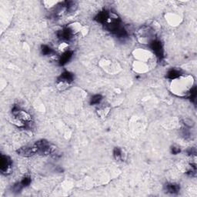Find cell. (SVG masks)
Returning a JSON list of instances; mask_svg holds the SVG:
<instances>
[{
	"instance_id": "cell-1",
	"label": "cell",
	"mask_w": 197,
	"mask_h": 197,
	"mask_svg": "<svg viewBox=\"0 0 197 197\" xmlns=\"http://www.w3.org/2000/svg\"><path fill=\"white\" fill-rule=\"evenodd\" d=\"M35 146L37 149V153H39L42 155H50V154L54 153L55 152V148L45 139L37 141Z\"/></svg>"
},
{
	"instance_id": "cell-2",
	"label": "cell",
	"mask_w": 197,
	"mask_h": 197,
	"mask_svg": "<svg viewBox=\"0 0 197 197\" xmlns=\"http://www.w3.org/2000/svg\"><path fill=\"white\" fill-rule=\"evenodd\" d=\"M12 160L9 156H2L0 159V169L4 174L10 173L12 169Z\"/></svg>"
},
{
	"instance_id": "cell-3",
	"label": "cell",
	"mask_w": 197,
	"mask_h": 197,
	"mask_svg": "<svg viewBox=\"0 0 197 197\" xmlns=\"http://www.w3.org/2000/svg\"><path fill=\"white\" fill-rule=\"evenodd\" d=\"M150 46L152 49V50L154 52L156 56L160 60L162 59V58L164 57V51L163 47H162V43H161V42H159V40H153L150 42Z\"/></svg>"
},
{
	"instance_id": "cell-4",
	"label": "cell",
	"mask_w": 197,
	"mask_h": 197,
	"mask_svg": "<svg viewBox=\"0 0 197 197\" xmlns=\"http://www.w3.org/2000/svg\"><path fill=\"white\" fill-rule=\"evenodd\" d=\"M18 155L23 157H30L37 153V149L35 146H23L17 150Z\"/></svg>"
},
{
	"instance_id": "cell-5",
	"label": "cell",
	"mask_w": 197,
	"mask_h": 197,
	"mask_svg": "<svg viewBox=\"0 0 197 197\" xmlns=\"http://www.w3.org/2000/svg\"><path fill=\"white\" fill-rule=\"evenodd\" d=\"M58 37L62 40L69 41L72 39V36H73V32L72 30L69 28H64L63 29L60 30L58 32Z\"/></svg>"
},
{
	"instance_id": "cell-6",
	"label": "cell",
	"mask_w": 197,
	"mask_h": 197,
	"mask_svg": "<svg viewBox=\"0 0 197 197\" xmlns=\"http://www.w3.org/2000/svg\"><path fill=\"white\" fill-rule=\"evenodd\" d=\"M74 76L71 72H63L61 74V76L59 77V82H61L62 83H65V84H68V83H71V82L73 81Z\"/></svg>"
},
{
	"instance_id": "cell-7",
	"label": "cell",
	"mask_w": 197,
	"mask_h": 197,
	"mask_svg": "<svg viewBox=\"0 0 197 197\" xmlns=\"http://www.w3.org/2000/svg\"><path fill=\"white\" fill-rule=\"evenodd\" d=\"M72 52L70 50H67L65 51L63 54L62 55L61 57H60L59 59V65H63L65 64H66L69 61L71 58H72Z\"/></svg>"
},
{
	"instance_id": "cell-8",
	"label": "cell",
	"mask_w": 197,
	"mask_h": 197,
	"mask_svg": "<svg viewBox=\"0 0 197 197\" xmlns=\"http://www.w3.org/2000/svg\"><path fill=\"white\" fill-rule=\"evenodd\" d=\"M109 17V12L107 11H102V12H99L96 16H95V20H96L98 23H106Z\"/></svg>"
},
{
	"instance_id": "cell-9",
	"label": "cell",
	"mask_w": 197,
	"mask_h": 197,
	"mask_svg": "<svg viewBox=\"0 0 197 197\" xmlns=\"http://www.w3.org/2000/svg\"><path fill=\"white\" fill-rule=\"evenodd\" d=\"M166 190L171 194H176L180 191V186L176 183H169L166 185Z\"/></svg>"
},
{
	"instance_id": "cell-10",
	"label": "cell",
	"mask_w": 197,
	"mask_h": 197,
	"mask_svg": "<svg viewBox=\"0 0 197 197\" xmlns=\"http://www.w3.org/2000/svg\"><path fill=\"white\" fill-rule=\"evenodd\" d=\"M180 76V72L177 69H171L167 74V78L169 79H175Z\"/></svg>"
},
{
	"instance_id": "cell-11",
	"label": "cell",
	"mask_w": 197,
	"mask_h": 197,
	"mask_svg": "<svg viewBox=\"0 0 197 197\" xmlns=\"http://www.w3.org/2000/svg\"><path fill=\"white\" fill-rule=\"evenodd\" d=\"M113 156H114L115 159L116 160H123V151L120 148H115L114 151H113Z\"/></svg>"
},
{
	"instance_id": "cell-12",
	"label": "cell",
	"mask_w": 197,
	"mask_h": 197,
	"mask_svg": "<svg viewBox=\"0 0 197 197\" xmlns=\"http://www.w3.org/2000/svg\"><path fill=\"white\" fill-rule=\"evenodd\" d=\"M102 97L101 95H95L91 98L90 100V103L91 105H95V104H98L102 101Z\"/></svg>"
},
{
	"instance_id": "cell-13",
	"label": "cell",
	"mask_w": 197,
	"mask_h": 197,
	"mask_svg": "<svg viewBox=\"0 0 197 197\" xmlns=\"http://www.w3.org/2000/svg\"><path fill=\"white\" fill-rule=\"evenodd\" d=\"M42 53L43 55L49 56V55H51L53 53V50L49 46H46V45H43V46H42Z\"/></svg>"
},
{
	"instance_id": "cell-14",
	"label": "cell",
	"mask_w": 197,
	"mask_h": 197,
	"mask_svg": "<svg viewBox=\"0 0 197 197\" xmlns=\"http://www.w3.org/2000/svg\"><path fill=\"white\" fill-rule=\"evenodd\" d=\"M195 97H196V89H195V87H193L192 89H191V91H190V98L192 102H195Z\"/></svg>"
},
{
	"instance_id": "cell-15",
	"label": "cell",
	"mask_w": 197,
	"mask_h": 197,
	"mask_svg": "<svg viewBox=\"0 0 197 197\" xmlns=\"http://www.w3.org/2000/svg\"><path fill=\"white\" fill-rule=\"evenodd\" d=\"M30 183H31V179H30V177H24L23 179V180L21 181V183L23 186V187L29 186V185L30 184Z\"/></svg>"
},
{
	"instance_id": "cell-16",
	"label": "cell",
	"mask_w": 197,
	"mask_h": 197,
	"mask_svg": "<svg viewBox=\"0 0 197 197\" xmlns=\"http://www.w3.org/2000/svg\"><path fill=\"white\" fill-rule=\"evenodd\" d=\"M171 152H172V154H174V155L178 154L179 153H180V147H178V146H172V148H171Z\"/></svg>"
},
{
	"instance_id": "cell-17",
	"label": "cell",
	"mask_w": 197,
	"mask_h": 197,
	"mask_svg": "<svg viewBox=\"0 0 197 197\" xmlns=\"http://www.w3.org/2000/svg\"><path fill=\"white\" fill-rule=\"evenodd\" d=\"M184 125L187 127H192V126H193L194 123L192 120H184Z\"/></svg>"
},
{
	"instance_id": "cell-18",
	"label": "cell",
	"mask_w": 197,
	"mask_h": 197,
	"mask_svg": "<svg viewBox=\"0 0 197 197\" xmlns=\"http://www.w3.org/2000/svg\"><path fill=\"white\" fill-rule=\"evenodd\" d=\"M187 153L189 156H195L196 154V150H195V148H190L187 150Z\"/></svg>"
}]
</instances>
